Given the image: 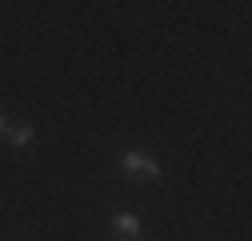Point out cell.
Masks as SVG:
<instances>
[{
	"label": "cell",
	"mask_w": 252,
	"mask_h": 241,
	"mask_svg": "<svg viewBox=\"0 0 252 241\" xmlns=\"http://www.w3.org/2000/svg\"><path fill=\"white\" fill-rule=\"evenodd\" d=\"M120 165H124L128 177H140V181H156V177H160V165L148 161V157H140V153H124Z\"/></svg>",
	"instance_id": "cell-1"
},
{
	"label": "cell",
	"mask_w": 252,
	"mask_h": 241,
	"mask_svg": "<svg viewBox=\"0 0 252 241\" xmlns=\"http://www.w3.org/2000/svg\"><path fill=\"white\" fill-rule=\"evenodd\" d=\"M116 229H120V233H128V237H136L140 221H136V217H128V213H120V217H116Z\"/></svg>",
	"instance_id": "cell-2"
},
{
	"label": "cell",
	"mask_w": 252,
	"mask_h": 241,
	"mask_svg": "<svg viewBox=\"0 0 252 241\" xmlns=\"http://www.w3.org/2000/svg\"><path fill=\"white\" fill-rule=\"evenodd\" d=\"M32 141V129H12V145H28Z\"/></svg>",
	"instance_id": "cell-3"
},
{
	"label": "cell",
	"mask_w": 252,
	"mask_h": 241,
	"mask_svg": "<svg viewBox=\"0 0 252 241\" xmlns=\"http://www.w3.org/2000/svg\"><path fill=\"white\" fill-rule=\"evenodd\" d=\"M0 129H4V117H0Z\"/></svg>",
	"instance_id": "cell-4"
}]
</instances>
